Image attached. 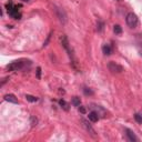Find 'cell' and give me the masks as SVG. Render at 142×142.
<instances>
[{
    "mask_svg": "<svg viewBox=\"0 0 142 142\" xmlns=\"http://www.w3.org/2000/svg\"><path fill=\"white\" fill-rule=\"evenodd\" d=\"M37 78H38V79L41 78V68H40V67L37 68Z\"/></svg>",
    "mask_w": 142,
    "mask_h": 142,
    "instance_id": "cell-20",
    "label": "cell"
},
{
    "mask_svg": "<svg viewBox=\"0 0 142 142\" xmlns=\"http://www.w3.org/2000/svg\"><path fill=\"white\" fill-rule=\"evenodd\" d=\"M59 104H60V106H61V108H62V109H65L66 111H68V110H69V104H68V103H67V102L65 101V100H63V99H61V100H59Z\"/></svg>",
    "mask_w": 142,
    "mask_h": 142,
    "instance_id": "cell-13",
    "label": "cell"
},
{
    "mask_svg": "<svg viewBox=\"0 0 142 142\" xmlns=\"http://www.w3.org/2000/svg\"><path fill=\"white\" fill-rule=\"evenodd\" d=\"M61 43H62V47L66 49V51L68 52V56L71 59V62H72L73 67L76 68V59H74V54H73V51L71 49V46L69 44V41H68V38L66 36H62L61 37Z\"/></svg>",
    "mask_w": 142,
    "mask_h": 142,
    "instance_id": "cell-1",
    "label": "cell"
},
{
    "mask_svg": "<svg viewBox=\"0 0 142 142\" xmlns=\"http://www.w3.org/2000/svg\"><path fill=\"white\" fill-rule=\"evenodd\" d=\"M108 69H109L112 73H121L123 71V67L114 61H110L108 63Z\"/></svg>",
    "mask_w": 142,
    "mask_h": 142,
    "instance_id": "cell-4",
    "label": "cell"
},
{
    "mask_svg": "<svg viewBox=\"0 0 142 142\" xmlns=\"http://www.w3.org/2000/svg\"><path fill=\"white\" fill-rule=\"evenodd\" d=\"M124 132H125L127 139H128L130 142H137V141H139V139H138L137 136H136V133H134L131 129L125 128V129H124Z\"/></svg>",
    "mask_w": 142,
    "mask_h": 142,
    "instance_id": "cell-7",
    "label": "cell"
},
{
    "mask_svg": "<svg viewBox=\"0 0 142 142\" xmlns=\"http://www.w3.org/2000/svg\"><path fill=\"white\" fill-rule=\"evenodd\" d=\"M71 103H72V106H74V107H80L81 100L79 97H73L72 100H71Z\"/></svg>",
    "mask_w": 142,
    "mask_h": 142,
    "instance_id": "cell-12",
    "label": "cell"
},
{
    "mask_svg": "<svg viewBox=\"0 0 142 142\" xmlns=\"http://www.w3.org/2000/svg\"><path fill=\"white\" fill-rule=\"evenodd\" d=\"M54 11H56V14H57L59 21H60L61 23L65 25L67 22V13H66V11L63 10L62 8H59V7H54Z\"/></svg>",
    "mask_w": 142,
    "mask_h": 142,
    "instance_id": "cell-5",
    "label": "cell"
},
{
    "mask_svg": "<svg viewBox=\"0 0 142 142\" xmlns=\"http://www.w3.org/2000/svg\"><path fill=\"white\" fill-rule=\"evenodd\" d=\"M81 123H82V125H83V128L89 132V134H90L91 137L97 138V132H96V130L92 128V125L90 124V123H89V121H87L85 119H81Z\"/></svg>",
    "mask_w": 142,
    "mask_h": 142,
    "instance_id": "cell-6",
    "label": "cell"
},
{
    "mask_svg": "<svg viewBox=\"0 0 142 142\" xmlns=\"http://www.w3.org/2000/svg\"><path fill=\"white\" fill-rule=\"evenodd\" d=\"M21 1H23V2H28L29 0H21Z\"/></svg>",
    "mask_w": 142,
    "mask_h": 142,
    "instance_id": "cell-22",
    "label": "cell"
},
{
    "mask_svg": "<svg viewBox=\"0 0 142 142\" xmlns=\"http://www.w3.org/2000/svg\"><path fill=\"white\" fill-rule=\"evenodd\" d=\"M99 113L97 111H91V112H89V115H88V118H89V120H90L91 122H98L99 121Z\"/></svg>",
    "mask_w": 142,
    "mask_h": 142,
    "instance_id": "cell-9",
    "label": "cell"
},
{
    "mask_svg": "<svg viewBox=\"0 0 142 142\" xmlns=\"http://www.w3.org/2000/svg\"><path fill=\"white\" fill-rule=\"evenodd\" d=\"M103 27H104V22L103 21H98V23H97V30H98V31H102L103 30Z\"/></svg>",
    "mask_w": 142,
    "mask_h": 142,
    "instance_id": "cell-15",
    "label": "cell"
},
{
    "mask_svg": "<svg viewBox=\"0 0 142 142\" xmlns=\"http://www.w3.org/2000/svg\"><path fill=\"white\" fill-rule=\"evenodd\" d=\"M26 99H27L28 101H30V102H37L38 101V98H37V97H33V96H30V94L26 96Z\"/></svg>",
    "mask_w": 142,
    "mask_h": 142,
    "instance_id": "cell-14",
    "label": "cell"
},
{
    "mask_svg": "<svg viewBox=\"0 0 142 142\" xmlns=\"http://www.w3.org/2000/svg\"><path fill=\"white\" fill-rule=\"evenodd\" d=\"M125 22H127V25H128L129 28H136L138 26V23H139V19H138V16L136 13L129 12L125 17Z\"/></svg>",
    "mask_w": 142,
    "mask_h": 142,
    "instance_id": "cell-2",
    "label": "cell"
},
{
    "mask_svg": "<svg viewBox=\"0 0 142 142\" xmlns=\"http://www.w3.org/2000/svg\"><path fill=\"white\" fill-rule=\"evenodd\" d=\"M3 99H5L6 101L11 102V103H14V104L18 103V99L16 98V96H14V94H11V93H9V94H6Z\"/></svg>",
    "mask_w": 142,
    "mask_h": 142,
    "instance_id": "cell-10",
    "label": "cell"
},
{
    "mask_svg": "<svg viewBox=\"0 0 142 142\" xmlns=\"http://www.w3.org/2000/svg\"><path fill=\"white\" fill-rule=\"evenodd\" d=\"M19 7L20 6H14L10 11H8V14L11 18H13V19H20L21 18V13L19 12V10H18Z\"/></svg>",
    "mask_w": 142,
    "mask_h": 142,
    "instance_id": "cell-8",
    "label": "cell"
},
{
    "mask_svg": "<svg viewBox=\"0 0 142 142\" xmlns=\"http://www.w3.org/2000/svg\"><path fill=\"white\" fill-rule=\"evenodd\" d=\"M83 92H84L85 96H92L93 94V91L89 88H83Z\"/></svg>",
    "mask_w": 142,
    "mask_h": 142,
    "instance_id": "cell-19",
    "label": "cell"
},
{
    "mask_svg": "<svg viewBox=\"0 0 142 142\" xmlns=\"http://www.w3.org/2000/svg\"><path fill=\"white\" fill-rule=\"evenodd\" d=\"M134 120H136L138 123L142 124V115L140 113H136V114H134Z\"/></svg>",
    "mask_w": 142,
    "mask_h": 142,
    "instance_id": "cell-16",
    "label": "cell"
},
{
    "mask_svg": "<svg viewBox=\"0 0 142 142\" xmlns=\"http://www.w3.org/2000/svg\"><path fill=\"white\" fill-rule=\"evenodd\" d=\"M25 66V62L22 60H17V61H13L9 63V65L6 66V69L8 71H18V70H21Z\"/></svg>",
    "mask_w": 142,
    "mask_h": 142,
    "instance_id": "cell-3",
    "label": "cell"
},
{
    "mask_svg": "<svg viewBox=\"0 0 142 142\" xmlns=\"http://www.w3.org/2000/svg\"><path fill=\"white\" fill-rule=\"evenodd\" d=\"M102 52H103V54H106V56H110L112 53V48H111L110 44H108V43L103 44L102 46Z\"/></svg>",
    "mask_w": 142,
    "mask_h": 142,
    "instance_id": "cell-11",
    "label": "cell"
},
{
    "mask_svg": "<svg viewBox=\"0 0 142 142\" xmlns=\"http://www.w3.org/2000/svg\"><path fill=\"white\" fill-rule=\"evenodd\" d=\"M141 57H142V52H141Z\"/></svg>",
    "mask_w": 142,
    "mask_h": 142,
    "instance_id": "cell-24",
    "label": "cell"
},
{
    "mask_svg": "<svg viewBox=\"0 0 142 142\" xmlns=\"http://www.w3.org/2000/svg\"><path fill=\"white\" fill-rule=\"evenodd\" d=\"M113 31L117 33V35H120V33L122 32V28H121L119 25H115L114 27H113Z\"/></svg>",
    "mask_w": 142,
    "mask_h": 142,
    "instance_id": "cell-17",
    "label": "cell"
},
{
    "mask_svg": "<svg viewBox=\"0 0 142 142\" xmlns=\"http://www.w3.org/2000/svg\"><path fill=\"white\" fill-rule=\"evenodd\" d=\"M30 123H31L32 127L37 125V123H38V119H37L36 117H33V115H31V117H30Z\"/></svg>",
    "mask_w": 142,
    "mask_h": 142,
    "instance_id": "cell-18",
    "label": "cell"
},
{
    "mask_svg": "<svg viewBox=\"0 0 142 142\" xmlns=\"http://www.w3.org/2000/svg\"><path fill=\"white\" fill-rule=\"evenodd\" d=\"M117 1H121V0H117Z\"/></svg>",
    "mask_w": 142,
    "mask_h": 142,
    "instance_id": "cell-23",
    "label": "cell"
},
{
    "mask_svg": "<svg viewBox=\"0 0 142 142\" xmlns=\"http://www.w3.org/2000/svg\"><path fill=\"white\" fill-rule=\"evenodd\" d=\"M78 108H79V111L81 112V113H84V112H85V108L84 107H78Z\"/></svg>",
    "mask_w": 142,
    "mask_h": 142,
    "instance_id": "cell-21",
    "label": "cell"
}]
</instances>
